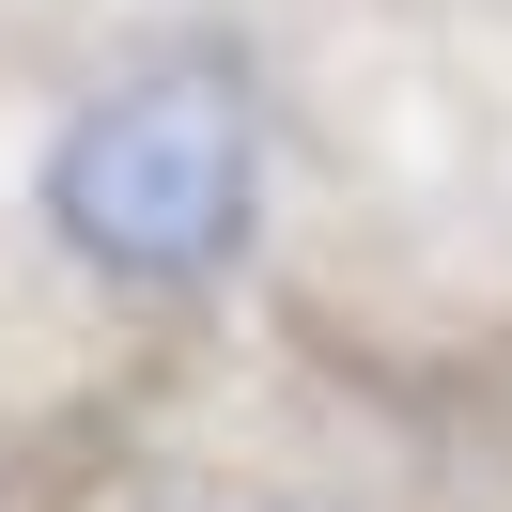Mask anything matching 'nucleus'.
<instances>
[{"mask_svg":"<svg viewBox=\"0 0 512 512\" xmlns=\"http://www.w3.org/2000/svg\"><path fill=\"white\" fill-rule=\"evenodd\" d=\"M32 202L63 233V264H94L125 295H202L264 233V109L233 63H140L47 125Z\"/></svg>","mask_w":512,"mask_h":512,"instance_id":"1","label":"nucleus"}]
</instances>
